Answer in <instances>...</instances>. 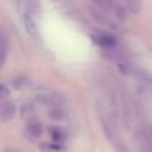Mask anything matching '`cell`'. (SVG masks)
<instances>
[{
	"label": "cell",
	"instance_id": "ba28073f",
	"mask_svg": "<svg viewBox=\"0 0 152 152\" xmlns=\"http://www.w3.org/2000/svg\"><path fill=\"white\" fill-rule=\"evenodd\" d=\"M48 116H49V119H52V121H61V119L64 118V110H63V107H60V106L49 107Z\"/></svg>",
	"mask_w": 152,
	"mask_h": 152
},
{
	"label": "cell",
	"instance_id": "3957f363",
	"mask_svg": "<svg viewBox=\"0 0 152 152\" xmlns=\"http://www.w3.org/2000/svg\"><path fill=\"white\" fill-rule=\"evenodd\" d=\"M15 112H17V107L14 103L11 102H5L0 104V121H11L14 116H15Z\"/></svg>",
	"mask_w": 152,
	"mask_h": 152
},
{
	"label": "cell",
	"instance_id": "277c9868",
	"mask_svg": "<svg viewBox=\"0 0 152 152\" xmlns=\"http://www.w3.org/2000/svg\"><path fill=\"white\" fill-rule=\"evenodd\" d=\"M90 15L93 17V20L97 23V24H102V26H106V27H109V28H116V26H115V23L106 15V14H103V12H100L99 9H91L90 11Z\"/></svg>",
	"mask_w": 152,
	"mask_h": 152
},
{
	"label": "cell",
	"instance_id": "30bf717a",
	"mask_svg": "<svg viewBox=\"0 0 152 152\" xmlns=\"http://www.w3.org/2000/svg\"><path fill=\"white\" fill-rule=\"evenodd\" d=\"M94 5L99 6V8L102 9L100 12H103V14H107L110 9H113V3H112V2H107V0H106V2H104V0H96Z\"/></svg>",
	"mask_w": 152,
	"mask_h": 152
},
{
	"label": "cell",
	"instance_id": "7a4b0ae2",
	"mask_svg": "<svg viewBox=\"0 0 152 152\" xmlns=\"http://www.w3.org/2000/svg\"><path fill=\"white\" fill-rule=\"evenodd\" d=\"M121 70L122 73H127V75H131L134 78L140 79V81H145V82H152V76L145 72V70H140V69H134V67H130V66H121Z\"/></svg>",
	"mask_w": 152,
	"mask_h": 152
},
{
	"label": "cell",
	"instance_id": "8fae6325",
	"mask_svg": "<svg viewBox=\"0 0 152 152\" xmlns=\"http://www.w3.org/2000/svg\"><path fill=\"white\" fill-rule=\"evenodd\" d=\"M113 11H115V15L118 17L119 21H125L127 20V9L122 5H113Z\"/></svg>",
	"mask_w": 152,
	"mask_h": 152
},
{
	"label": "cell",
	"instance_id": "4fadbf2b",
	"mask_svg": "<svg viewBox=\"0 0 152 152\" xmlns=\"http://www.w3.org/2000/svg\"><path fill=\"white\" fill-rule=\"evenodd\" d=\"M9 96V88L3 84H0V99H6Z\"/></svg>",
	"mask_w": 152,
	"mask_h": 152
},
{
	"label": "cell",
	"instance_id": "5b68a950",
	"mask_svg": "<svg viewBox=\"0 0 152 152\" xmlns=\"http://www.w3.org/2000/svg\"><path fill=\"white\" fill-rule=\"evenodd\" d=\"M23 24H24V28L27 30V33L31 36V37H37V27H36V23L34 20L31 18L30 14H24L23 15Z\"/></svg>",
	"mask_w": 152,
	"mask_h": 152
},
{
	"label": "cell",
	"instance_id": "6da1fadb",
	"mask_svg": "<svg viewBox=\"0 0 152 152\" xmlns=\"http://www.w3.org/2000/svg\"><path fill=\"white\" fill-rule=\"evenodd\" d=\"M93 39L103 48H113L116 45V39L113 34L110 33H104V31H100V33H96L93 34Z\"/></svg>",
	"mask_w": 152,
	"mask_h": 152
},
{
	"label": "cell",
	"instance_id": "8992f818",
	"mask_svg": "<svg viewBox=\"0 0 152 152\" xmlns=\"http://www.w3.org/2000/svg\"><path fill=\"white\" fill-rule=\"evenodd\" d=\"M27 131H28V134H30L31 137H34V139H37V137H40V136L43 134V131H45V128H43V125H42L40 122H37V121H34V122H31V124L28 125V128H27Z\"/></svg>",
	"mask_w": 152,
	"mask_h": 152
},
{
	"label": "cell",
	"instance_id": "9c48e42d",
	"mask_svg": "<svg viewBox=\"0 0 152 152\" xmlns=\"http://www.w3.org/2000/svg\"><path fill=\"white\" fill-rule=\"evenodd\" d=\"M6 52H8V40L5 36H0V66L3 64L6 58Z\"/></svg>",
	"mask_w": 152,
	"mask_h": 152
},
{
	"label": "cell",
	"instance_id": "52a82bcc",
	"mask_svg": "<svg viewBox=\"0 0 152 152\" xmlns=\"http://www.w3.org/2000/svg\"><path fill=\"white\" fill-rule=\"evenodd\" d=\"M48 130H49V134H51V137H52V140L55 143H61L66 139V133H64L63 128H60V127H48Z\"/></svg>",
	"mask_w": 152,
	"mask_h": 152
},
{
	"label": "cell",
	"instance_id": "7c38bea8",
	"mask_svg": "<svg viewBox=\"0 0 152 152\" xmlns=\"http://www.w3.org/2000/svg\"><path fill=\"white\" fill-rule=\"evenodd\" d=\"M127 6H128V9H131V12H133V14H137V12L140 11V3L128 2V3H127Z\"/></svg>",
	"mask_w": 152,
	"mask_h": 152
}]
</instances>
